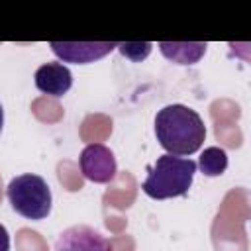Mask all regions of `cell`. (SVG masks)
<instances>
[{"mask_svg":"<svg viewBox=\"0 0 251 251\" xmlns=\"http://www.w3.org/2000/svg\"><path fill=\"white\" fill-rule=\"evenodd\" d=\"M155 135L169 155H192L206 139L204 120L184 104H169L155 116Z\"/></svg>","mask_w":251,"mask_h":251,"instance_id":"1","label":"cell"},{"mask_svg":"<svg viewBox=\"0 0 251 251\" xmlns=\"http://www.w3.org/2000/svg\"><path fill=\"white\" fill-rule=\"evenodd\" d=\"M194 173L196 163L192 159L163 153L153 165H147V176L141 188L153 200L184 196L192 186Z\"/></svg>","mask_w":251,"mask_h":251,"instance_id":"2","label":"cell"},{"mask_svg":"<svg viewBox=\"0 0 251 251\" xmlns=\"http://www.w3.org/2000/svg\"><path fill=\"white\" fill-rule=\"evenodd\" d=\"M6 198L12 210L27 220H43L51 212L53 196L47 180L33 173H24L8 182Z\"/></svg>","mask_w":251,"mask_h":251,"instance_id":"3","label":"cell"},{"mask_svg":"<svg viewBox=\"0 0 251 251\" xmlns=\"http://www.w3.org/2000/svg\"><path fill=\"white\" fill-rule=\"evenodd\" d=\"M78 165H80L84 178H88L96 184H106V182L114 180L116 171H118V163H116L112 149L102 143L86 145L78 157Z\"/></svg>","mask_w":251,"mask_h":251,"instance_id":"4","label":"cell"},{"mask_svg":"<svg viewBox=\"0 0 251 251\" xmlns=\"http://www.w3.org/2000/svg\"><path fill=\"white\" fill-rule=\"evenodd\" d=\"M51 51L63 63H94L116 49V41H51Z\"/></svg>","mask_w":251,"mask_h":251,"instance_id":"5","label":"cell"},{"mask_svg":"<svg viewBox=\"0 0 251 251\" xmlns=\"http://www.w3.org/2000/svg\"><path fill=\"white\" fill-rule=\"evenodd\" d=\"M53 251H114V249L98 229L86 224H76L59 233Z\"/></svg>","mask_w":251,"mask_h":251,"instance_id":"6","label":"cell"},{"mask_svg":"<svg viewBox=\"0 0 251 251\" xmlns=\"http://www.w3.org/2000/svg\"><path fill=\"white\" fill-rule=\"evenodd\" d=\"M35 86L37 90H41L43 94L49 96H63L71 90L73 86V73L67 65L63 63H43L37 71H35Z\"/></svg>","mask_w":251,"mask_h":251,"instance_id":"7","label":"cell"},{"mask_svg":"<svg viewBox=\"0 0 251 251\" xmlns=\"http://www.w3.org/2000/svg\"><path fill=\"white\" fill-rule=\"evenodd\" d=\"M157 47L163 57L176 65H194L204 57L208 45L204 41H161Z\"/></svg>","mask_w":251,"mask_h":251,"instance_id":"8","label":"cell"},{"mask_svg":"<svg viewBox=\"0 0 251 251\" xmlns=\"http://www.w3.org/2000/svg\"><path fill=\"white\" fill-rule=\"evenodd\" d=\"M196 169H200L206 176H220L227 169V153L222 147H206L196 163Z\"/></svg>","mask_w":251,"mask_h":251,"instance_id":"9","label":"cell"},{"mask_svg":"<svg viewBox=\"0 0 251 251\" xmlns=\"http://www.w3.org/2000/svg\"><path fill=\"white\" fill-rule=\"evenodd\" d=\"M116 49L126 59L139 63V61L149 57V53L153 49V43H149V41H120V43H116Z\"/></svg>","mask_w":251,"mask_h":251,"instance_id":"10","label":"cell"},{"mask_svg":"<svg viewBox=\"0 0 251 251\" xmlns=\"http://www.w3.org/2000/svg\"><path fill=\"white\" fill-rule=\"evenodd\" d=\"M0 251H10V235L2 224H0Z\"/></svg>","mask_w":251,"mask_h":251,"instance_id":"11","label":"cell"},{"mask_svg":"<svg viewBox=\"0 0 251 251\" xmlns=\"http://www.w3.org/2000/svg\"><path fill=\"white\" fill-rule=\"evenodd\" d=\"M2 127H4V108L0 104V133H2Z\"/></svg>","mask_w":251,"mask_h":251,"instance_id":"12","label":"cell"}]
</instances>
